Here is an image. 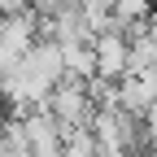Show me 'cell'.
I'll return each instance as SVG.
<instances>
[{
	"instance_id": "1",
	"label": "cell",
	"mask_w": 157,
	"mask_h": 157,
	"mask_svg": "<svg viewBox=\"0 0 157 157\" xmlns=\"http://www.w3.org/2000/svg\"><path fill=\"white\" fill-rule=\"evenodd\" d=\"M52 118H57V127L61 131H70V127H87V113H92V96H87V87H83V78H70V74H61L52 83V92H48V105H44Z\"/></svg>"
},
{
	"instance_id": "2",
	"label": "cell",
	"mask_w": 157,
	"mask_h": 157,
	"mask_svg": "<svg viewBox=\"0 0 157 157\" xmlns=\"http://www.w3.org/2000/svg\"><path fill=\"white\" fill-rule=\"evenodd\" d=\"M92 57H96V74L101 78H122L127 74V35L122 31H113V26H105V31H96L92 35Z\"/></svg>"
},
{
	"instance_id": "3",
	"label": "cell",
	"mask_w": 157,
	"mask_h": 157,
	"mask_svg": "<svg viewBox=\"0 0 157 157\" xmlns=\"http://www.w3.org/2000/svg\"><path fill=\"white\" fill-rule=\"evenodd\" d=\"M61 48V70L70 78H92L96 74V57H92V39H66Z\"/></svg>"
},
{
	"instance_id": "4",
	"label": "cell",
	"mask_w": 157,
	"mask_h": 157,
	"mask_svg": "<svg viewBox=\"0 0 157 157\" xmlns=\"http://www.w3.org/2000/svg\"><path fill=\"white\" fill-rule=\"evenodd\" d=\"M148 9H153V0H113V5H109L113 31L131 35L135 26H144V22H148Z\"/></svg>"
},
{
	"instance_id": "5",
	"label": "cell",
	"mask_w": 157,
	"mask_h": 157,
	"mask_svg": "<svg viewBox=\"0 0 157 157\" xmlns=\"http://www.w3.org/2000/svg\"><path fill=\"white\" fill-rule=\"evenodd\" d=\"M135 122H140V127H144L140 135H148V144H153V140H157V96H153V101H148V105H144V113H140V118H135Z\"/></svg>"
},
{
	"instance_id": "6",
	"label": "cell",
	"mask_w": 157,
	"mask_h": 157,
	"mask_svg": "<svg viewBox=\"0 0 157 157\" xmlns=\"http://www.w3.org/2000/svg\"><path fill=\"white\" fill-rule=\"evenodd\" d=\"M26 5L35 13H52V9H61V5H74V0H26Z\"/></svg>"
},
{
	"instance_id": "7",
	"label": "cell",
	"mask_w": 157,
	"mask_h": 157,
	"mask_svg": "<svg viewBox=\"0 0 157 157\" xmlns=\"http://www.w3.org/2000/svg\"><path fill=\"white\" fill-rule=\"evenodd\" d=\"M22 5H26V0H0V9H5V13H9V9H22Z\"/></svg>"
},
{
	"instance_id": "8",
	"label": "cell",
	"mask_w": 157,
	"mask_h": 157,
	"mask_svg": "<svg viewBox=\"0 0 157 157\" xmlns=\"http://www.w3.org/2000/svg\"><path fill=\"white\" fill-rule=\"evenodd\" d=\"M144 26H148V35H153V44H157V22H144Z\"/></svg>"
},
{
	"instance_id": "9",
	"label": "cell",
	"mask_w": 157,
	"mask_h": 157,
	"mask_svg": "<svg viewBox=\"0 0 157 157\" xmlns=\"http://www.w3.org/2000/svg\"><path fill=\"white\" fill-rule=\"evenodd\" d=\"M0 13H5V9H0Z\"/></svg>"
}]
</instances>
